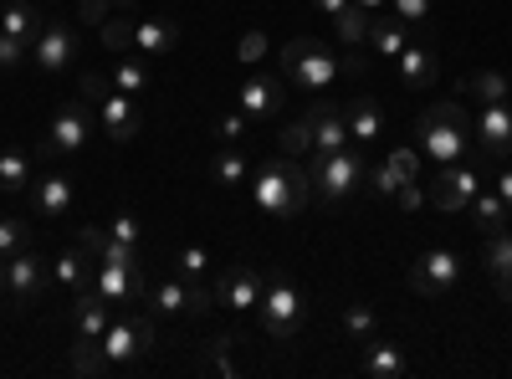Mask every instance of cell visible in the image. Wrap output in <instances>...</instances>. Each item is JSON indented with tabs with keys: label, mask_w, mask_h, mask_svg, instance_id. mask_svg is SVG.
<instances>
[{
	"label": "cell",
	"mask_w": 512,
	"mask_h": 379,
	"mask_svg": "<svg viewBox=\"0 0 512 379\" xmlns=\"http://www.w3.org/2000/svg\"><path fill=\"white\" fill-rule=\"evenodd\" d=\"M251 200L272 221H287V216H297V210H308V200H313L308 164L303 159H287V154L256 164V170H251Z\"/></svg>",
	"instance_id": "obj_1"
},
{
	"label": "cell",
	"mask_w": 512,
	"mask_h": 379,
	"mask_svg": "<svg viewBox=\"0 0 512 379\" xmlns=\"http://www.w3.org/2000/svg\"><path fill=\"white\" fill-rule=\"evenodd\" d=\"M277 67H282V82H292V88L308 93V98H323L338 82V72H344V62H338L333 47L318 36H292L277 52Z\"/></svg>",
	"instance_id": "obj_2"
},
{
	"label": "cell",
	"mask_w": 512,
	"mask_h": 379,
	"mask_svg": "<svg viewBox=\"0 0 512 379\" xmlns=\"http://www.w3.org/2000/svg\"><path fill=\"white\" fill-rule=\"evenodd\" d=\"M472 134V118H466V108L461 103H431L420 118H415V139H420V154L425 159H436V164H456L461 154H466V139Z\"/></svg>",
	"instance_id": "obj_3"
},
{
	"label": "cell",
	"mask_w": 512,
	"mask_h": 379,
	"mask_svg": "<svg viewBox=\"0 0 512 379\" xmlns=\"http://www.w3.org/2000/svg\"><path fill=\"white\" fill-rule=\"evenodd\" d=\"M364 170H369V159L344 144V149H333V154H308V175H313V195L323 205H344L364 190Z\"/></svg>",
	"instance_id": "obj_4"
},
{
	"label": "cell",
	"mask_w": 512,
	"mask_h": 379,
	"mask_svg": "<svg viewBox=\"0 0 512 379\" xmlns=\"http://www.w3.org/2000/svg\"><path fill=\"white\" fill-rule=\"evenodd\" d=\"M256 318H262V333L272 344H287L292 333L303 328L308 303H303V292H297V282L287 272H267L262 277V303H256Z\"/></svg>",
	"instance_id": "obj_5"
},
{
	"label": "cell",
	"mask_w": 512,
	"mask_h": 379,
	"mask_svg": "<svg viewBox=\"0 0 512 379\" xmlns=\"http://www.w3.org/2000/svg\"><path fill=\"white\" fill-rule=\"evenodd\" d=\"M98 344H103V354H108L118 369H128V364H139V359L154 349V323H149L144 313H134V318H113Z\"/></svg>",
	"instance_id": "obj_6"
},
{
	"label": "cell",
	"mask_w": 512,
	"mask_h": 379,
	"mask_svg": "<svg viewBox=\"0 0 512 379\" xmlns=\"http://www.w3.org/2000/svg\"><path fill=\"white\" fill-rule=\"evenodd\" d=\"M405 282H410V292H420V298H446V292L461 282V257L446 251V246H436L405 272Z\"/></svg>",
	"instance_id": "obj_7"
},
{
	"label": "cell",
	"mask_w": 512,
	"mask_h": 379,
	"mask_svg": "<svg viewBox=\"0 0 512 379\" xmlns=\"http://www.w3.org/2000/svg\"><path fill=\"white\" fill-rule=\"evenodd\" d=\"M47 287H52V272H47V262H41L31 246L16 251V257L6 262V298H11L16 308L41 303V292H47Z\"/></svg>",
	"instance_id": "obj_8"
},
{
	"label": "cell",
	"mask_w": 512,
	"mask_h": 379,
	"mask_svg": "<svg viewBox=\"0 0 512 379\" xmlns=\"http://www.w3.org/2000/svg\"><path fill=\"white\" fill-rule=\"evenodd\" d=\"M477 190H482V175L472 170V164H441V175L431 180V190H425V195H431V205L436 210H466V205H472L477 200Z\"/></svg>",
	"instance_id": "obj_9"
},
{
	"label": "cell",
	"mask_w": 512,
	"mask_h": 379,
	"mask_svg": "<svg viewBox=\"0 0 512 379\" xmlns=\"http://www.w3.org/2000/svg\"><path fill=\"white\" fill-rule=\"evenodd\" d=\"M77 47H82V41H77V31L67 21H47L36 31V41H31V62L41 72H62V67H72Z\"/></svg>",
	"instance_id": "obj_10"
},
{
	"label": "cell",
	"mask_w": 512,
	"mask_h": 379,
	"mask_svg": "<svg viewBox=\"0 0 512 379\" xmlns=\"http://www.w3.org/2000/svg\"><path fill=\"white\" fill-rule=\"evenodd\" d=\"M88 139H93V113L82 103H62L47 129V154H77Z\"/></svg>",
	"instance_id": "obj_11"
},
{
	"label": "cell",
	"mask_w": 512,
	"mask_h": 379,
	"mask_svg": "<svg viewBox=\"0 0 512 379\" xmlns=\"http://www.w3.org/2000/svg\"><path fill=\"white\" fill-rule=\"evenodd\" d=\"M98 129H103V139H113V144H134L139 139V129H144V118H139V103L128 98V93H108L103 103H98Z\"/></svg>",
	"instance_id": "obj_12"
},
{
	"label": "cell",
	"mask_w": 512,
	"mask_h": 379,
	"mask_svg": "<svg viewBox=\"0 0 512 379\" xmlns=\"http://www.w3.org/2000/svg\"><path fill=\"white\" fill-rule=\"evenodd\" d=\"M93 292H98V298H108L113 308H118V303H128V298H149V277H144V262H139V267H118V262H98Z\"/></svg>",
	"instance_id": "obj_13"
},
{
	"label": "cell",
	"mask_w": 512,
	"mask_h": 379,
	"mask_svg": "<svg viewBox=\"0 0 512 379\" xmlns=\"http://www.w3.org/2000/svg\"><path fill=\"white\" fill-rule=\"evenodd\" d=\"M282 77H267V72H251L241 82V93H236V108L251 118V123H262V118H277L282 113Z\"/></svg>",
	"instance_id": "obj_14"
},
{
	"label": "cell",
	"mask_w": 512,
	"mask_h": 379,
	"mask_svg": "<svg viewBox=\"0 0 512 379\" xmlns=\"http://www.w3.org/2000/svg\"><path fill=\"white\" fill-rule=\"evenodd\" d=\"M216 303H226V308H236V313L256 308V303H262V272L246 267V262H231V267L216 277Z\"/></svg>",
	"instance_id": "obj_15"
},
{
	"label": "cell",
	"mask_w": 512,
	"mask_h": 379,
	"mask_svg": "<svg viewBox=\"0 0 512 379\" xmlns=\"http://www.w3.org/2000/svg\"><path fill=\"white\" fill-rule=\"evenodd\" d=\"M26 200H31V210L41 221H62L67 210H72V180L67 175H36L31 180V190H26Z\"/></svg>",
	"instance_id": "obj_16"
},
{
	"label": "cell",
	"mask_w": 512,
	"mask_h": 379,
	"mask_svg": "<svg viewBox=\"0 0 512 379\" xmlns=\"http://www.w3.org/2000/svg\"><path fill=\"white\" fill-rule=\"evenodd\" d=\"M477 144L492 154V159H502V154H512V108L507 103H482V113H477Z\"/></svg>",
	"instance_id": "obj_17"
},
{
	"label": "cell",
	"mask_w": 512,
	"mask_h": 379,
	"mask_svg": "<svg viewBox=\"0 0 512 379\" xmlns=\"http://www.w3.org/2000/svg\"><path fill=\"white\" fill-rule=\"evenodd\" d=\"M349 144V118L333 98H318L313 103V154H333Z\"/></svg>",
	"instance_id": "obj_18"
},
{
	"label": "cell",
	"mask_w": 512,
	"mask_h": 379,
	"mask_svg": "<svg viewBox=\"0 0 512 379\" xmlns=\"http://www.w3.org/2000/svg\"><path fill=\"white\" fill-rule=\"evenodd\" d=\"M108 323H113V303L98 298L93 287L77 292V298H72V333H77V339H103Z\"/></svg>",
	"instance_id": "obj_19"
},
{
	"label": "cell",
	"mask_w": 512,
	"mask_h": 379,
	"mask_svg": "<svg viewBox=\"0 0 512 379\" xmlns=\"http://www.w3.org/2000/svg\"><path fill=\"white\" fill-rule=\"evenodd\" d=\"M93 277H98V262H93L82 246L62 251V257H57V267H52V282L67 292V298H77V292H88V287H93Z\"/></svg>",
	"instance_id": "obj_20"
},
{
	"label": "cell",
	"mask_w": 512,
	"mask_h": 379,
	"mask_svg": "<svg viewBox=\"0 0 512 379\" xmlns=\"http://www.w3.org/2000/svg\"><path fill=\"white\" fill-rule=\"evenodd\" d=\"M364 374L369 379H405L410 374V354L400 344H384L374 333V339H364Z\"/></svg>",
	"instance_id": "obj_21"
},
{
	"label": "cell",
	"mask_w": 512,
	"mask_h": 379,
	"mask_svg": "<svg viewBox=\"0 0 512 379\" xmlns=\"http://www.w3.org/2000/svg\"><path fill=\"white\" fill-rule=\"evenodd\" d=\"M175 41H180V26L164 21V16L134 26V52H139V57H164L169 47H175Z\"/></svg>",
	"instance_id": "obj_22"
},
{
	"label": "cell",
	"mask_w": 512,
	"mask_h": 379,
	"mask_svg": "<svg viewBox=\"0 0 512 379\" xmlns=\"http://www.w3.org/2000/svg\"><path fill=\"white\" fill-rule=\"evenodd\" d=\"M400 82H405V88H431V82H436V72H441V62H436V52L431 47H405L400 57Z\"/></svg>",
	"instance_id": "obj_23"
},
{
	"label": "cell",
	"mask_w": 512,
	"mask_h": 379,
	"mask_svg": "<svg viewBox=\"0 0 512 379\" xmlns=\"http://www.w3.org/2000/svg\"><path fill=\"white\" fill-rule=\"evenodd\" d=\"M344 118H349V139H354V144H374V139L384 134V113H379L374 98H349Z\"/></svg>",
	"instance_id": "obj_24"
},
{
	"label": "cell",
	"mask_w": 512,
	"mask_h": 379,
	"mask_svg": "<svg viewBox=\"0 0 512 379\" xmlns=\"http://www.w3.org/2000/svg\"><path fill=\"white\" fill-rule=\"evenodd\" d=\"M369 47H374V57H384V62H395L400 52H405V21L400 16H369Z\"/></svg>",
	"instance_id": "obj_25"
},
{
	"label": "cell",
	"mask_w": 512,
	"mask_h": 379,
	"mask_svg": "<svg viewBox=\"0 0 512 379\" xmlns=\"http://www.w3.org/2000/svg\"><path fill=\"white\" fill-rule=\"evenodd\" d=\"M466 216H472V226H477L482 236H497V231H507L512 210L502 205V195H497V190H477V200L466 205Z\"/></svg>",
	"instance_id": "obj_26"
},
{
	"label": "cell",
	"mask_w": 512,
	"mask_h": 379,
	"mask_svg": "<svg viewBox=\"0 0 512 379\" xmlns=\"http://www.w3.org/2000/svg\"><path fill=\"white\" fill-rule=\"evenodd\" d=\"M210 180H216V185H241V180H251V159L236 149V144H221L216 154H210Z\"/></svg>",
	"instance_id": "obj_27"
},
{
	"label": "cell",
	"mask_w": 512,
	"mask_h": 379,
	"mask_svg": "<svg viewBox=\"0 0 512 379\" xmlns=\"http://www.w3.org/2000/svg\"><path fill=\"white\" fill-rule=\"evenodd\" d=\"M67 364H72V374H82V379H108V374L118 369V364L103 354V344H98V339H77Z\"/></svg>",
	"instance_id": "obj_28"
},
{
	"label": "cell",
	"mask_w": 512,
	"mask_h": 379,
	"mask_svg": "<svg viewBox=\"0 0 512 379\" xmlns=\"http://www.w3.org/2000/svg\"><path fill=\"white\" fill-rule=\"evenodd\" d=\"M47 26V16H41L31 0H11L6 11H0V31L6 36H21V41H36V31Z\"/></svg>",
	"instance_id": "obj_29"
},
{
	"label": "cell",
	"mask_w": 512,
	"mask_h": 379,
	"mask_svg": "<svg viewBox=\"0 0 512 379\" xmlns=\"http://www.w3.org/2000/svg\"><path fill=\"white\" fill-rule=\"evenodd\" d=\"M149 82H154L149 57H123V62H113V88H118V93L144 98V93H149Z\"/></svg>",
	"instance_id": "obj_30"
},
{
	"label": "cell",
	"mask_w": 512,
	"mask_h": 379,
	"mask_svg": "<svg viewBox=\"0 0 512 379\" xmlns=\"http://www.w3.org/2000/svg\"><path fill=\"white\" fill-rule=\"evenodd\" d=\"M461 93H466V98H482V103H507L512 77H502L497 67H482V72H472V77L461 82Z\"/></svg>",
	"instance_id": "obj_31"
},
{
	"label": "cell",
	"mask_w": 512,
	"mask_h": 379,
	"mask_svg": "<svg viewBox=\"0 0 512 379\" xmlns=\"http://www.w3.org/2000/svg\"><path fill=\"white\" fill-rule=\"evenodd\" d=\"M31 154L26 149H6V154H0V190H6V195H26L31 190Z\"/></svg>",
	"instance_id": "obj_32"
},
{
	"label": "cell",
	"mask_w": 512,
	"mask_h": 379,
	"mask_svg": "<svg viewBox=\"0 0 512 379\" xmlns=\"http://www.w3.org/2000/svg\"><path fill=\"white\" fill-rule=\"evenodd\" d=\"M190 287H195V277L154 282V287H149V303H154L159 313H190Z\"/></svg>",
	"instance_id": "obj_33"
},
{
	"label": "cell",
	"mask_w": 512,
	"mask_h": 379,
	"mask_svg": "<svg viewBox=\"0 0 512 379\" xmlns=\"http://www.w3.org/2000/svg\"><path fill=\"white\" fill-rule=\"evenodd\" d=\"M277 149H282L287 159H308V154H313V113H303V118L282 123V134H277Z\"/></svg>",
	"instance_id": "obj_34"
},
{
	"label": "cell",
	"mask_w": 512,
	"mask_h": 379,
	"mask_svg": "<svg viewBox=\"0 0 512 379\" xmlns=\"http://www.w3.org/2000/svg\"><path fill=\"white\" fill-rule=\"evenodd\" d=\"M487 277L492 282H502V277H512V231H497V236H487Z\"/></svg>",
	"instance_id": "obj_35"
},
{
	"label": "cell",
	"mask_w": 512,
	"mask_h": 379,
	"mask_svg": "<svg viewBox=\"0 0 512 379\" xmlns=\"http://www.w3.org/2000/svg\"><path fill=\"white\" fill-rule=\"evenodd\" d=\"M333 26H338V36H344L349 47H359V41L369 36V11H364V6H354V0H349V6L333 16Z\"/></svg>",
	"instance_id": "obj_36"
},
{
	"label": "cell",
	"mask_w": 512,
	"mask_h": 379,
	"mask_svg": "<svg viewBox=\"0 0 512 379\" xmlns=\"http://www.w3.org/2000/svg\"><path fill=\"white\" fill-rule=\"evenodd\" d=\"M98 36H103L108 52H134V21H123V16H108L98 26Z\"/></svg>",
	"instance_id": "obj_37"
},
{
	"label": "cell",
	"mask_w": 512,
	"mask_h": 379,
	"mask_svg": "<svg viewBox=\"0 0 512 379\" xmlns=\"http://www.w3.org/2000/svg\"><path fill=\"white\" fill-rule=\"evenodd\" d=\"M31 246V231H26V221H16V216H6L0 221V257H16V251H26Z\"/></svg>",
	"instance_id": "obj_38"
},
{
	"label": "cell",
	"mask_w": 512,
	"mask_h": 379,
	"mask_svg": "<svg viewBox=\"0 0 512 379\" xmlns=\"http://www.w3.org/2000/svg\"><path fill=\"white\" fill-rule=\"evenodd\" d=\"M374 308H364V303H354V308H344V333L354 344H364V339H374Z\"/></svg>",
	"instance_id": "obj_39"
},
{
	"label": "cell",
	"mask_w": 512,
	"mask_h": 379,
	"mask_svg": "<svg viewBox=\"0 0 512 379\" xmlns=\"http://www.w3.org/2000/svg\"><path fill=\"white\" fill-rule=\"evenodd\" d=\"M231 349H236V339H231V333H221V339H210V349H205V369H216L221 379H231V374H236V364H231Z\"/></svg>",
	"instance_id": "obj_40"
},
{
	"label": "cell",
	"mask_w": 512,
	"mask_h": 379,
	"mask_svg": "<svg viewBox=\"0 0 512 379\" xmlns=\"http://www.w3.org/2000/svg\"><path fill=\"white\" fill-rule=\"evenodd\" d=\"M175 272L180 277H205L210 272V251L205 246H180L175 251Z\"/></svg>",
	"instance_id": "obj_41"
},
{
	"label": "cell",
	"mask_w": 512,
	"mask_h": 379,
	"mask_svg": "<svg viewBox=\"0 0 512 379\" xmlns=\"http://www.w3.org/2000/svg\"><path fill=\"white\" fill-rule=\"evenodd\" d=\"M405 180L390 170V164H379V170H374V164H369V170H364V190H374V195H390L395 200V190H400Z\"/></svg>",
	"instance_id": "obj_42"
},
{
	"label": "cell",
	"mask_w": 512,
	"mask_h": 379,
	"mask_svg": "<svg viewBox=\"0 0 512 379\" xmlns=\"http://www.w3.org/2000/svg\"><path fill=\"white\" fill-rule=\"evenodd\" d=\"M26 57H31V41H21V36H6V31H0V72H16Z\"/></svg>",
	"instance_id": "obj_43"
},
{
	"label": "cell",
	"mask_w": 512,
	"mask_h": 379,
	"mask_svg": "<svg viewBox=\"0 0 512 379\" xmlns=\"http://www.w3.org/2000/svg\"><path fill=\"white\" fill-rule=\"evenodd\" d=\"M246 129H251V118H246L241 108L216 118V139H221V144H241V139H246Z\"/></svg>",
	"instance_id": "obj_44"
},
{
	"label": "cell",
	"mask_w": 512,
	"mask_h": 379,
	"mask_svg": "<svg viewBox=\"0 0 512 379\" xmlns=\"http://www.w3.org/2000/svg\"><path fill=\"white\" fill-rule=\"evenodd\" d=\"M113 93V72H98V67H88V72H82V98H108Z\"/></svg>",
	"instance_id": "obj_45"
},
{
	"label": "cell",
	"mask_w": 512,
	"mask_h": 379,
	"mask_svg": "<svg viewBox=\"0 0 512 379\" xmlns=\"http://www.w3.org/2000/svg\"><path fill=\"white\" fill-rule=\"evenodd\" d=\"M113 11H118V0H77V16L88 21V26H103Z\"/></svg>",
	"instance_id": "obj_46"
},
{
	"label": "cell",
	"mask_w": 512,
	"mask_h": 379,
	"mask_svg": "<svg viewBox=\"0 0 512 379\" xmlns=\"http://www.w3.org/2000/svg\"><path fill=\"white\" fill-rule=\"evenodd\" d=\"M236 57H241L246 67H256V62L267 57V36H262V31H246V36H241V47H236Z\"/></svg>",
	"instance_id": "obj_47"
},
{
	"label": "cell",
	"mask_w": 512,
	"mask_h": 379,
	"mask_svg": "<svg viewBox=\"0 0 512 379\" xmlns=\"http://www.w3.org/2000/svg\"><path fill=\"white\" fill-rule=\"evenodd\" d=\"M390 6H395V16H400L405 26H415V21H425V16H431V6H436V0H390Z\"/></svg>",
	"instance_id": "obj_48"
},
{
	"label": "cell",
	"mask_w": 512,
	"mask_h": 379,
	"mask_svg": "<svg viewBox=\"0 0 512 379\" xmlns=\"http://www.w3.org/2000/svg\"><path fill=\"white\" fill-rule=\"evenodd\" d=\"M108 231H113L118 241H128V246H139V221H134V210H118V216L108 221Z\"/></svg>",
	"instance_id": "obj_49"
},
{
	"label": "cell",
	"mask_w": 512,
	"mask_h": 379,
	"mask_svg": "<svg viewBox=\"0 0 512 379\" xmlns=\"http://www.w3.org/2000/svg\"><path fill=\"white\" fill-rule=\"evenodd\" d=\"M395 205H400V210H420V205H431V195L420 190V180H405V185L395 190Z\"/></svg>",
	"instance_id": "obj_50"
},
{
	"label": "cell",
	"mask_w": 512,
	"mask_h": 379,
	"mask_svg": "<svg viewBox=\"0 0 512 379\" xmlns=\"http://www.w3.org/2000/svg\"><path fill=\"white\" fill-rule=\"evenodd\" d=\"M390 170H395L400 180H420V159H415V149H395V154H390Z\"/></svg>",
	"instance_id": "obj_51"
},
{
	"label": "cell",
	"mask_w": 512,
	"mask_h": 379,
	"mask_svg": "<svg viewBox=\"0 0 512 379\" xmlns=\"http://www.w3.org/2000/svg\"><path fill=\"white\" fill-rule=\"evenodd\" d=\"M492 190H497V195H502V205L512 210V170H502V175L492 180Z\"/></svg>",
	"instance_id": "obj_52"
},
{
	"label": "cell",
	"mask_w": 512,
	"mask_h": 379,
	"mask_svg": "<svg viewBox=\"0 0 512 379\" xmlns=\"http://www.w3.org/2000/svg\"><path fill=\"white\" fill-rule=\"evenodd\" d=\"M313 6H318V11H323V16H328V21H333V16H338V11H344V6H349V0H313Z\"/></svg>",
	"instance_id": "obj_53"
},
{
	"label": "cell",
	"mask_w": 512,
	"mask_h": 379,
	"mask_svg": "<svg viewBox=\"0 0 512 379\" xmlns=\"http://www.w3.org/2000/svg\"><path fill=\"white\" fill-rule=\"evenodd\" d=\"M354 6H364V11H369V16H379V11H384V6H390V0H354Z\"/></svg>",
	"instance_id": "obj_54"
},
{
	"label": "cell",
	"mask_w": 512,
	"mask_h": 379,
	"mask_svg": "<svg viewBox=\"0 0 512 379\" xmlns=\"http://www.w3.org/2000/svg\"><path fill=\"white\" fill-rule=\"evenodd\" d=\"M497 292H502V303H512V277H502V282H497Z\"/></svg>",
	"instance_id": "obj_55"
},
{
	"label": "cell",
	"mask_w": 512,
	"mask_h": 379,
	"mask_svg": "<svg viewBox=\"0 0 512 379\" xmlns=\"http://www.w3.org/2000/svg\"><path fill=\"white\" fill-rule=\"evenodd\" d=\"M0 298H6V257H0Z\"/></svg>",
	"instance_id": "obj_56"
},
{
	"label": "cell",
	"mask_w": 512,
	"mask_h": 379,
	"mask_svg": "<svg viewBox=\"0 0 512 379\" xmlns=\"http://www.w3.org/2000/svg\"><path fill=\"white\" fill-rule=\"evenodd\" d=\"M118 6H134V0H118Z\"/></svg>",
	"instance_id": "obj_57"
},
{
	"label": "cell",
	"mask_w": 512,
	"mask_h": 379,
	"mask_svg": "<svg viewBox=\"0 0 512 379\" xmlns=\"http://www.w3.org/2000/svg\"><path fill=\"white\" fill-rule=\"evenodd\" d=\"M507 231H512V221H507Z\"/></svg>",
	"instance_id": "obj_58"
},
{
	"label": "cell",
	"mask_w": 512,
	"mask_h": 379,
	"mask_svg": "<svg viewBox=\"0 0 512 379\" xmlns=\"http://www.w3.org/2000/svg\"><path fill=\"white\" fill-rule=\"evenodd\" d=\"M507 98H512V93H507Z\"/></svg>",
	"instance_id": "obj_59"
}]
</instances>
